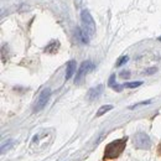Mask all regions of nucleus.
<instances>
[{
  "label": "nucleus",
  "instance_id": "obj_8",
  "mask_svg": "<svg viewBox=\"0 0 161 161\" xmlns=\"http://www.w3.org/2000/svg\"><path fill=\"white\" fill-rule=\"evenodd\" d=\"M76 36H77V39L82 42V43H88L89 42V36H88V34H86L83 30H80V29H76Z\"/></svg>",
  "mask_w": 161,
  "mask_h": 161
},
{
  "label": "nucleus",
  "instance_id": "obj_1",
  "mask_svg": "<svg viewBox=\"0 0 161 161\" xmlns=\"http://www.w3.org/2000/svg\"><path fill=\"white\" fill-rule=\"evenodd\" d=\"M126 138H123L119 140L112 141L110 144L107 145L105 150H104V158L105 159H117L119 158L124 149H125V145H126Z\"/></svg>",
  "mask_w": 161,
  "mask_h": 161
},
{
  "label": "nucleus",
  "instance_id": "obj_10",
  "mask_svg": "<svg viewBox=\"0 0 161 161\" xmlns=\"http://www.w3.org/2000/svg\"><path fill=\"white\" fill-rule=\"evenodd\" d=\"M112 109H113V105H103L101 109L98 110L97 117H101V115H103L104 113H107V112H109V110H112Z\"/></svg>",
  "mask_w": 161,
  "mask_h": 161
},
{
  "label": "nucleus",
  "instance_id": "obj_9",
  "mask_svg": "<svg viewBox=\"0 0 161 161\" xmlns=\"http://www.w3.org/2000/svg\"><path fill=\"white\" fill-rule=\"evenodd\" d=\"M58 46H60V43L57 42V41H53V42H51L47 47H46V52H48V53H55L57 50H58Z\"/></svg>",
  "mask_w": 161,
  "mask_h": 161
},
{
  "label": "nucleus",
  "instance_id": "obj_5",
  "mask_svg": "<svg viewBox=\"0 0 161 161\" xmlns=\"http://www.w3.org/2000/svg\"><path fill=\"white\" fill-rule=\"evenodd\" d=\"M134 145L139 149H147L150 146V138L145 133H139L134 136Z\"/></svg>",
  "mask_w": 161,
  "mask_h": 161
},
{
  "label": "nucleus",
  "instance_id": "obj_12",
  "mask_svg": "<svg viewBox=\"0 0 161 161\" xmlns=\"http://www.w3.org/2000/svg\"><path fill=\"white\" fill-rule=\"evenodd\" d=\"M128 60H129V58H128V56H123V57H120V58L118 60V62H117V66H118V67H120L121 64H124L125 62H128Z\"/></svg>",
  "mask_w": 161,
  "mask_h": 161
},
{
  "label": "nucleus",
  "instance_id": "obj_15",
  "mask_svg": "<svg viewBox=\"0 0 161 161\" xmlns=\"http://www.w3.org/2000/svg\"><path fill=\"white\" fill-rule=\"evenodd\" d=\"M114 80H115V76L113 75V76H110V78H109V86H110V87L114 86Z\"/></svg>",
  "mask_w": 161,
  "mask_h": 161
},
{
  "label": "nucleus",
  "instance_id": "obj_7",
  "mask_svg": "<svg viewBox=\"0 0 161 161\" xmlns=\"http://www.w3.org/2000/svg\"><path fill=\"white\" fill-rule=\"evenodd\" d=\"M76 72V61H69L67 63V71H66V80H68L73 73Z\"/></svg>",
  "mask_w": 161,
  "mask_h": 161
},
{
  "label": "nucleus",
  "instance_id": "obj_14",
  "mask_svg": "<svg viewBox=\"0 0 161 161\" xmlns=\"http://www.w3.org/2000/svg\"><path fill=\"white\" fill-rule=\"evenodd\" d=\"M129 76H130V73H129L128 71H124V72H121V73H120V77H121V78H128Z\"/></svg>",
  "mask_w": 161,
  "mask_h": 161
},
{
  "label": "nucleus",
  "instance_id": "obj_2",
  "mask_svg": "<svg viewBox=\"0 0 161 161\" xmlns=\"http://www.w3.org/2000/svg\"><path fill=\"white\" fill-rule=\"evenodd\" d=\"M80 19L83 24V31L86 34H88V36H93L96 34V22L93 20V18L91 16L88 10H83L80 14Z\"/></svg>",
  "mask_w": 161,
  "mask_h": 161
},
{
  "label": "nucleus",
  "instance_id": "obj_11",
  "mask_svg": "<svg viewBox=\"0 0 161 161\" xmlns=\"http://www.w3.org/2000/svg\"><path fill=\"white\" fill-rule=\"evenodd\" d=\"M142 84V82L141 80H138V82H129V83H124L123 86L124 87H126V88H135V87H139Z\"/></svg>",
  "mask_w": 161,
  "mask_h": 161
},
{
  "label": "nucleus",
  "instance_id": "obj_17",
  "mask_svg": "<svg viewBox=\"0 0 161 161\" xmlns=\"http://www.w3.org/2000/svg\"><path fill=\"white\" fill-rule=\"evenodd\" d=\"M159 154L161 155V144H160V146H159Z\"/></svg>",
  "mask_w": 161,
  "mask_h": 161
},
{
  "label": "nucleus",
  "instance_id": "obj_3",
  "mask_svg": "<svg viewBox=\"0 0 161 161\" xmlns=\"http://www.w3.org/2000/svg\"><path fill=\"white\" fill-rule=\"evenodd\" d=\"M50 96H51V89H50V88H45V89L41 92L40 96H39V99L36 101L34 110H35V112H40L41 109H43V108L46 107L48 99H50Z\"/></svg>",
  "mask_w": 161,
  "mask_h": 161
},
{
  "label": "nucleus",
  "instance_id": "obj_4",
  "mask_svg": "<svg viewBox=\"0 0 161 161\" xmlns=\"http://www.w3.org/2000/svg\"><path fill=\"white\" fill-rule=\"evenodd\" d=\"M92 69H94V64H93L91 61H84V62L80 64V69H78V72H77V75H76L75 82H76V83H80V80H82L88 72H91Z\"/></svg>",
  "mask_w": 161,
  "mask_h": 161
},
{
  "label": "nucleus",
  "instance_id": "obj_18",
  "mask_svg": "<svg viewBox=\"0 0 161 161\" xmlns=\"http://www.w3.org/2000/svg\"><path fill=\"white\" fill-rule=\"evenodd\" d=\"M158 40H159V41L161 42V36H160V37H158Z\"/></svg>",
  "mask_w": 161,
  "mask_h": 161
},
{
  "label": "nucleus",
  "instance_id": "obj_16",
  "mask_svg": "<svg viewBox=\"0 0 161 161\" xmlns=\"http://www.w3.org/2000/svg\"><path fill=\"white\" fill-rule=\"evenodd\" d=\"M154 72H156V68H155V67H153V68H150V69H146V71H145V73H146V75H151V73H154Z\"/></svg>",
  "mask_w": 161,
  "mask_h": 161
},
{
  "label": "nucleus",
  "instance_id": "obj_6",
  "mask_svg": "<svg viewBox=\"0 0 161 161\" xmlns=\"http://www.w3.org/2000/svg\"><path fill=\"white\" fill-rule=\"evenodd\" d=\"M102 93H103V86L99 84V86L92 88V89L88 92V99H89V101H94V99H97V98L101 96Z\"/></svg>",
  "mask_w": 161,
  "mask_h": 161
},
{
  "label": "nucleus",
  "instance_id": "obj_13",
  "mask_svg": "<svg viewBox=\"0 0 161 161\" xmlns=\"http://www.w3.org/2000/svg\"><path fill=\"white\" fill-rule=\"evenodd\" d=\"M151 101H146V102H141V103H138V104H135V105H133V107H130V109H133V108H136V107H139V105H145V104H150Z\"/></svg>",
  "mask_w": 161,
  "mask_h": 161
}]
</instances>
